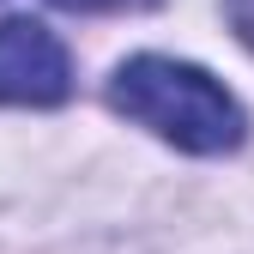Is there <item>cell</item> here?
Segmentation results:
<instances>
[{
	"mask_svg": "<svg viewBox=\"0 0 254 254\" xmlns=\"http://www.w3.org/2000/svg\"><path fill=\"white\" fill-rule=\"evenodd\" d=\"M67 12H109V6H139V0H55Z\"/></svg>",
	"mask_w": 254,
	"mask_h": 254,
	"instance_id": "4",
	"label": "cell"
},
{
	"mask_svg": "<svg viewBox=\"0 0 254 254\" xmlns=\"http://www.w3.org/2000/svg\"><path fill=\"white\" fill-rule=\"evenodd\" d=\"M73 91L67 43L37 18H0V103L55 109Z\"/></svg>",
	"mask_w": 254,
	"mask_h": 254,
	"instance_id": "2",
	"label": "cell"
},
{
	"mask_svg": "<svg viewBox=\"0 0 254 254\" xmlns=\"http://www.w3.org/2000/svg\"><path fill=\"white\" fill-rule=\"evenodd\" d=\"M109 109L151 127L157 139H170L176 151H194V157H218V151H236L248 121L242 103L218 85L206 67L194 61H170V55H133L121 61L115 79H109Z\"/></svg>",
	"mask_w": 254,
	"mask_h": 254,
	"instance_id": "1",
	"label": "cell"
},
{
	"mask_svg": "<svg viewBox=\"0 0 254 254\" xmlns=\"http://www.w3.org/2000/svg\"><path fill=\"white\" fill-rule=\"evenodd\" d=\"M224 18H230V30L254 49V0H224Z\"/></svg>",
	"mask_w": 254,
	"mask_h": 254,
	"instance_id": "3",
	"label": "cell"
}]
</instances>
